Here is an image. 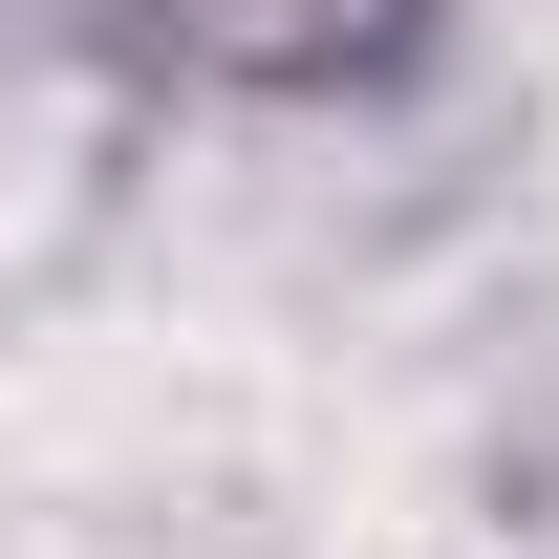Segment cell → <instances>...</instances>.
I'll return each instance as SVG.
<instances>
[{
	"instance_id": "obj_1",
	"label": "cell",
	"mask_w": 559,
	"mask_h": 559,
	"mask_svg": "<svg viewBox=\"0 0 559 559\" xmlns=\"http://www.w3.org/2000/svg\"><path fill=\"white\" fill-rule=\"evenodd\" d=\"M151 22H173V44H237V66H345L388 0H151Z\"/></svg>"
}]
</instances>
